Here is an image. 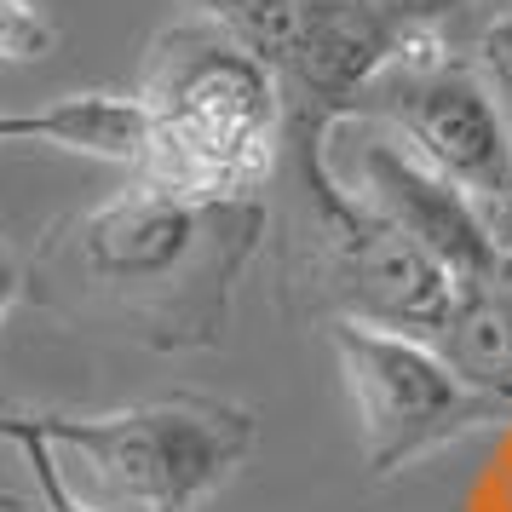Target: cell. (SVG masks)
<instances>
[{
	"mask_svg": "<svg viewBox=\"0 0 512 512\" xmlns=\"http://www.w3.org/2000/svg\"><path fill=\"white\" fill-rule=\"evenodd\" d=\"M185 6L202 24L225 29L231 41H242L254 58H265L277 70V81L300 64V47H305L300 0H185Z\"/></svg>",
	"mask_w": 512,
	"mask_h": 512,
	"instance_id": "cell-9",
	"label": "cell"
},
{
	"mask_svg": "<svg viewBox=\"0 0 512 512\" xmlns=\"http://www.w3.org/2000/svg\"><path fill=\"white\" fill-rule=\"evenodd\" d=\"M265 225V202H196L133 179L35 242L24 300L150 351H213Z\"/></svg>",
	"mask_w": 512,
	"mask_h": 512,
	"instance_id": "cell-1",
	"label": "cell"
},
{
	"mask_svg": "<svg viewBox=\"0 0 512 512\" xmlns=\"http://www.w3.org/2000/svg\"><path fill=\"white\" fill-rule=\"evenodd\" d=\"M328 346L340 357L346 392L357 403L363 466L374 484L512 415V403L466 386L426 340L363 323H328Z\"/></svg>",
	"mask_w": 512,
	"mask_h": 512,
	"instance_id": "cell-6",
	"label": "cell"
},
{
	"mask_svg": "<svg viewBox=\"0 0 512 512\" xmlns=\"http://www.w3.org/2000/svg\"><path fill=\"white\" fill-rule=\"evenodd\" d=\"M0 144H52L139 173L144 110L133 93H75L41 110H0Z\"/></svg>",
	"mask_w": 512,
	"mask_h": 512,
	"instance_id": "cell-8",
	"label": "cell"
},
{
	"mask_svg": "<svg viewBox=\"0 0 512 512\" xmlns=\"http://www.w3.org/2000/svg\"><path fill=\"white\" fill-rule=\"evenodd\" d=\"M58 47V29L35 0H0V64H41Z\"/></svg>",
	"mask_w": 512,
	"mask_h": 512,
	"instance_id": "cell-11",
	"label": "cell"
},
{
	"mask_svg": "<svg viewBox=\"0 0 512 512\" xmlns=\"http://www.w3.org/2000/svg\"><path fill=\"white\" fill-rule=\"evenodd\" d=\"M351 121H374L403 150L466 190L484 213L512 202V127L472 58L443 41V29L420 35L351 104Z\"/></svg>",
	"mask_w": 512,
	"mask_h": 512,
	"instance_id": "cell-5",
	"label": "cell"
},
{
	"mask_svg": "<svg viewBox=\"0 0 512 512\" xmlns=\"http://www.w3.org/2000/svg\"><path fill=\"white\" fill-rule=\"evenodd\" d=\"M305 12H403L420 24H443L449 12H461V0H300Z\"/></svg>",
	"mask_w": 512,
	"mask_h": 512,
	"instance_id": "cell-13",
	"label": "cell"
},
{
	"mask_svg": "<svg viewBox=\"0 0 512 512\" xmlns=\"http://www.w3.org/2000/svg\"><path fill=\"white\" fill-rule=\"evenodd\" d=\"M472 64H478V75L489 81V93H495V104H501V116H507V127H512V12L478 29Z\"/></svg>",
	"mask_w": 512,
	"mask_h": 512,
	"instance_id": "cell-12",
	"label": "cell"
},
{
	"mask_svg": "<svg viewBox=\"0 0 512 512\" xmlns=\"http://www.w3.org/2000/svg\"><path fill=\"white\" fill-rule=\"evenodd\" d=\"M0 512H41V501H24V495H0Z\"/></svg>",
	"mask_w": 512,
	"mask_h": 512,
	"instance_id": "cell-17",
	"label": "cell"
},
{
	"mask_svg": "<svg viewBox=\"0 0 512 512\" xmlns=\"http://www.w3.org/2000/svg\"><path fill=\"white\" fill-rule=\"evenodd\" d=\"M340 179L374 213H386L403 236H415L420 248L449 271L455 294L478 288L501 265V242L489 231V213L466 190L449 185L443 173H432L415 150H403V139H392L386 127H374L369 139L351 144V173H340Z\"/></svg>",
	"mask_w": 512,
	"mask_h": 512,
	"instance_id": "cell-7",
	"label": "cell"
},
{
	"mask_svg": "<svg viewBox=\"0 0 512 512\" xmlns=\"http://www.w3.org/2000/svg\"><path fill=\"white\" fill-rule=\"evenodd\" d=\"M0 438L24 455L29 478H35V501H41V512H98V507H87V501L64 484V472H58V461H52L47 438H41V432L24 420V409H12V415L0 420Z\"/></svg>",
	"mask_w": 512,
	"mask_h": 512,
	"instance_id": "cell-10",
	"label": "cell"
},
{
	"mask_svg": "<svg viewBox=\"0 0 512 512\" xmlns=\"http://www.w3.org/2000/svg\"><path fill=\"white\" fill-rule=\"evenodd\" d=\"M277 185L282 213V300L294 317L363 323L409 340H438L455 311V282L438 259L374 213L334 167V139L288 133Z\"/></svg>",
	"mask_w": 512,
	"mask_h": 512,
	"instance_id": "cell-2",
	"label": "cell"
},
{
	"mask_svg": "<svg viewBox=\"0 0 512 512\" xmlns=\"http://www.w3.org/2000/svg\"><path fill=\"white\" fill-rule=\"evenodd\" d=\"M489 294V305H495V317H501V334H507V351H512V248H501V265L489 271L484 282H478ZM466 294V288H461Z\"/></svg>",
	"mask_w": 512,
	"mask_h": 512,
	"instance_id": "cell-15",
	"label": "cell"
},
{
	"mask_svg": "<svg viewBox=\"0 0 512 512\" xmlns=\"http://www.w3.org/2000/svg\"><path fill=\"white\" fill-rule=\"evenodd\" d=\"M144 162L133 179L196 202H259L277 185L288 104L277 70L225 29L185 18L144 52Z\"/></svg>",
	"mask_w": 512,
	"mask_h": 512,
	"instance_id": "cell-3",
	"label": "cell"
},
{
	"mask_svg": "<svg viewBox=\"0 0 512 512\" xmlns=\"http://www.w3.org/2000/svg\"><path fill=\"white\" fill-rule=\"evenodd\" d=\"M489 231H495V242H501V248H512V202L489 213Z\"/></svg>",
	"mask_w": 512,
	"mask_h": 512,
	"instance_id": "cell-16",
	"label": "cell"
},
{
	"mask_svg": "<svg viewBox=\"0 0 512 512\" xmlns=\"http://www.w3.org/2000/svg\"><path fill=\"white\" fill-rule=\"evenodd\" d=\"M47 438L64 484L98 512H196L231 484L259 443L248 403L208 392H173L110 415L24 409Z\"/></svg>",
	"mask_w": 512,
	"mask_h": 512,
	"instance_id": "cell-4",
	"label": "cell"
},
{
	"mask_svg": "<svg viewBox=\"0 0 512 512\" xmlns=\"http://www.w3.org/2000/svg\"><path fill=\"white\" fill-rule=\"evenodd\" d=\"M461 6H466V0H461Z\"/></svg>",
	"mask_w": 512,
	"mask_h": 512,
	"instance_id": "cell-18",
	"label": "cell"
},
{
	"mask_svg": "<svg viewBox=\"0 0 512 512\" xmlns=\"http://www.w3.org/2000/svg\"><path fill=\"white\" fill-rule=\"evenodd\" d=\"M24 288H29V254H18L12 248V236H6V225H0V323H6V311L24 300ZM12 415V403L0 397V420Z\"/></svg>",
	"mask_w": 512,
	"mask_h": 512,
	"instance_id": "cell-14",
	"label": "cell"
}]
</instances>
